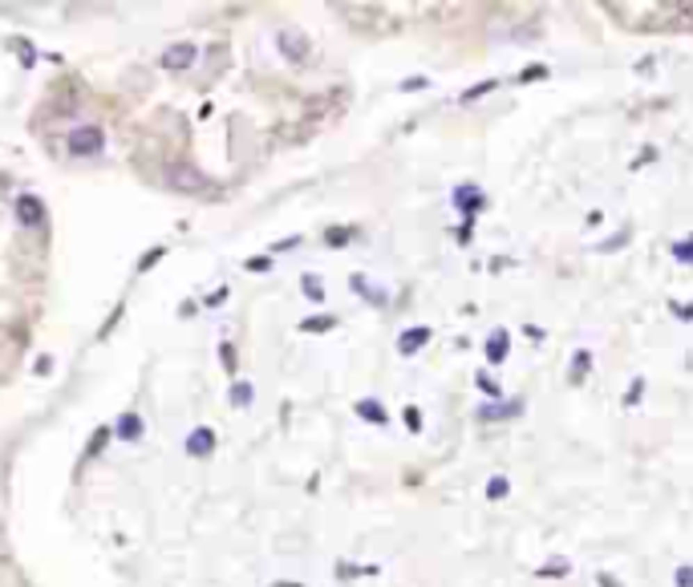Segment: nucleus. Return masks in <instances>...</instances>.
Here are the masks:
<instances>
[{"instance_id": "obj_1", "label": "nucleus", "mask_w": 693, "mask_h": 587, "mask_svg": "<svg viewBox=\"0 0 693 587\" xmlns=\"http://www.w3.org/2000/svg\"><path fill=\"white\" fill-rule=\"evenodd\" d=\"M101 146H106V138H101V130H97V126H81V130H73V134H70V154L90 158V154H97Z\"/></svg>"}, {"instance_id": "obj_13", "label": "nucleus", "mask_w": 693, "mask_h": 587, "mask_svg": "<svg viewBox=\"0 0 693 587\" xmlns=\"http://www.w3.org/2000/svg\"><path fill=\"white\" fill-rule=\"evenodd\" d=\"M487 494H491V498H503V494H507V478H491V482H487Z\"/></svg>"}, {"instance_id": "obj_12", "label": "nucleus", "mask_w": 693, "mask_h": 587, "mask_svg": "<svg viewBox=\"0 0 693 587\" xmlns=\"http://www.w3.org/2000/svg\"><path fill=\"white\" fill-rule=\"evenodd\" d=\"M568 571H572V567H568V559H551L539 575H568Z\"/></svg>"}, {"instance_id": "obj_10", "label": "nucleus", "mask_w": 693, "mask_h": 587, "mask_svg": "<svg viewBox=\"0 0 693 587\" xmlns=\"http://www.w3.org/2000/svg\"><path fill=\"white\" fill-rule=\"evenodd\" d=\"M304 292H309L312 304H320V296H325V288H320V280H316V276H304Z\"/></svg>"}, {"instance_id": "obj_14", "label": "nucleus", "mask_w": 693, "mask_h": 587, "mask_svg": "<svg viewBox=\"0 0 693 587\" xmlns=\"http://www.w3.org/2000/svg\"><path fill=\"white\" fill-rule=\"evenodd\" d=\"M673 256L681 259V263H690V239H677V247H673Z\"/></svg>"}, {"instance_id": "obj_3", "label": "nucleus", "mask_w": 693, "mask_h": 587, "mask_svg": "<svg viewBox=\"0 0 693 587\" xmlns=\"http://www.w3.org/2000/svg\"><path fill=\"white\" fill-rule=\"evenodd\" d=\"M170 183L174 187H183V190H199V187H207V179L195 170V166H174L170 170Z\"/></svg>"}, {"instance_id": "obj_6", "label": "nucleus", "mask_w": 693, "mask_h": 587, "mask_svg": "<svg viewBox=\"0 0 693 587\" xmlns=\"http://www.w3.org/2000/svg\"><path fill=\"white\" fill-rule=\"evenodd\" d=\"M191 61H195V45H174L167 57H163V65H167V69H187Z\"/></svg>"}, {"instance_id": "obj_11", "label": "nucleus", "mask_w": 693, "mask_h": 587, "mask_svg": "<svg viewBox=\"0 0 693 587\" xmlns=\"http://www.w3.org/2000/svg\"><path fill=\"white\" fill-rule=\"evenodd\" d=\"M252 401V385L243 381V385H231V405H247Z\"/></svg>"}, {"instance_id": "obj_16", "label": "nucleus", "mask_w": 693, "mask_h": 587, "mask_svg": "<svg viewBox=\"0 0 693 587\" xmlns=\"http://www.w3.org/2000/svg\"><path fill=\"white\" fill-rule=\"evenodd\" d=\"M345 239H349V231H329V247H345Z\"/></svg>"}, {"instance_id": "obj_4", "label": "nucleus", "mask_w": 693, "mask_h": 587, "mask_svg": "<svg viewBox=\"0 0 693 587\" xmlns=\"http://www.w3.org/2000/svg\"><path fill=\"white\" fill-rule=\"evenodd\" d=\"M507 352H511V340H507V332H491L487 336V361L491 365H499V361H507Z\"/></svg>"}, {"instance_id": "obj_8", "label": "nucleus", "mask_w": 693, "mask_h": 587, "mask_svg": "<svg viewBox=\"0 0 693 587\" xmlns=\"http://www.w3.org/2000/svg\"><path fill=\"white\" fill-rule=\"evenodd\" d=\"M118 438H122V442H134V438H142V422H138V413H122Z\"/></svg>"}, {"instance_id": "obj_5", "label": "nucleus", "mask_w": 693, "mask_h": 587, "mask_svg": "<svg viewBox=\"0 0 693 587\" xmlns=\"http://www.w3.org/2000/svg\"><path fill=\"white\" fill-rule=\"evenodd\" d=\"M17 219H21V223H28V227H33V223H41V199L21 195V199H17Z\"/></svg>"}, {"instance_id": "obj_9", "label": "nucleus", "mask_w": 693, "mask_h": 587, "mask_svg": "<svg viewBox=\"0 0 693 587\" xmlns=\"http://www.w3.org/2000/svg\"><path fill=\"white\" fill-rule=\"evenodd\" d=\"M357 413L365 417V422L385 425V409H382V401H357Z\"/></svg>"}, {"instance_id": "obj_7", "label": "nucleus", "mask_w": 693, "mask_h": 587, "mask_svg": "<svg viewBox=\"0 0 693 587\" xmlns=\"http://www.w3.org/2000/svg\"><path fill=\"white\" fill-rule=\"evenodd\" d=\"M426 340H430V329H409V332H402V336H398V349H402V352H418Z\"/></svg>"}, {"instance_id": "obj_15", "label": "nucleus", "mask_w": 693, "mask_h": 587, "mask_svg": "<svg viewBox=\"0 0 693 587\" xmlns=\"http://www.w3.org/2000/svg\"><path fill=\"white\" fill-rule=\"evenodd\" d=\"M329 324H333V320H329V316H316V320H304V329H312V332L329 329Z\"/></svg>"}, {"instance_id": "obj_17", "label": "nucleus", "mask_w": 693, "mask_h": 587, "mask_svg": "<svg viewBox=\"0 0 693 587\" xmlns=\"http://www.w3.org/2000/svg\"><path fill=\"white\" fill-rule=\"evenodd\" d=\"M268 263H272V259H263V256H256V259H247V267H252V272H263V267H268Z\"/></svg>"}, {"instance_id": "obj_18", "label": "nucleus", "mask_w": 693, "mask_h": 587, "mask_svg": "<svg viewBox=\"0 0 693 587\" xmlns=\"http://www.w3.org/2000/svg\"><path fill=\"white\" fill-rule=\"evenodd\" d=\"M677 587H690V567H677Z\"/></svg>"}, {"instance_id": "obj_2", "label": "nucleus", "mask_w": 693, "mask_h": 587, "mask_svg": "<svg viewBox=\"0 0 693 587\" xmlns=\"http://www.w3.org/2000/svg\"><path fill=\"white\" fill-rule=\"evenodd\" d=\"M211 449H215V433H211L207 425L191 429V438H187V454H191V458H203V454H211Z\"/></svg>"}]
</instances>
